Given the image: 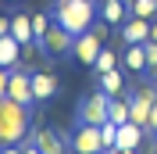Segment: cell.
<instances>
[{
  "mask_svg": "<svg viewBox=\"0 0 157 154\" xmlns=\"http://www.w3.org/2000/svg\"><path fill=\"white\" fill-rule=\"evenodd\" d=\"M54 22L64 25L71 36H82L86 29H93V22H97V7H93V0H57V7H54Z\"/></svg>",
  "mask_w": 157,
  "mask_h": 154,
  "instance_id": "cell-1",
  "label": "cell"
},
{
  "mask_svg": "<svg viewBox=\"0 0 157 154\" xmlns=\"http://www.w3.org/2000/svg\"><path fill=\"white\" fill-rule=\"evenodd\" d=\"M143 136H147V129H143V125L125 122V125H118L114 147H118V151H139V147H143Z\"/></svg>",
  "mask_w": 157,
  "mask_h": 154,
  "instance_id": "cell-9",
  "label": "cell"
},
{
  "mask_svg": "<svg viewBox=\"0 0 157 154\" xmlns=\"http://www.w3.org/2000/svg\"><path fill=\"white\" fill-rule=\"evenodd\" d=\"M107 111H111V97L104 93V90H97V93H89L86 100H82V107H78V122L104 125V122H107Z\"/></svg>",
  "mask_w": 157,
  "mask_h": 154,
  "instance_id": "cell-4",
  "label": "cell"
},
{
  "mask_svg": "<svg viewBox=\"0 0 157 154\" xmlns=\"http://www.w3.org/2000/svg\"><path fill=\"white\" fill-rule=\"evenodd\" d=\"M7 97L11 100H18V104H36V97H32V72L25 68H11V79H7Z\"/></svg>",
  "mask_w": 157,
  "mask_h": 154,
  "instance_id": "cell-7",
  "label": "cell"
},
{
  "mask_svg": "<svg viewBox=\"0 0 157 154\" xmlns=\"http://www.w3.org/2000/svg\"><path fill=\"white\" fill-rule=\"evenodd\" d=\"M104 39H107V22H93V29H86L82 36H75V43H71L75 61L78 65H93L97 54L104 50Z\"/></svg>",
  "mask_w": 157,
  "mask_h": 154,
  "instance_id": "cell-3",
  "label": "cell"
},
{
  "mask_svg": "<svg viewBox=\"0 0 157 154\" xmlns=\"http://www.w3.org/2000/svg\"><path fill=\"white\" fill-rule=\"evenodd\" d=\"M18 61H21V43L14 36H0V68H18Z\"/></svg>",
  "mask_w": 157,
  "mask_h": 154,
  "instance_id": "cell-12",
  "label": "cell"
},
{
  "mask_svg": "<svg viewBox=\"0 0 157 154\" xmlns=\"http://www.w3.org/2000/svg\"><path fill=\"white\" fill-rule=\"evenodd\" d=\"M21 154H43V151H39L36 144H25V147H21Z\"/></svg>",
  "mask_w": 157,
  "mask_h": 154,
  "instance_id": "cell-26",
  "label": "cell"
},
{
  "mask_svg": "<svg viewBox=\"0 0 157 154\" xmlns=\"http://www.w3.org/2000/svg\"><path fill=\"white\" fill-rule=\"evenodd\" d=\"M0 154H21V147L14 144V147H7V151H0Z\"/></svg>",
  "mask_w": 157,
  "mask_h": 154,
  "instance_id": "cell-28",
  "label": "cell"
},
{
  "mask_svg": "<svg viewBox=\"0 0 157 154\" xmlns=\"http://www.w3.org/2000/svg\"><path fill=\"white\" fill-rule=\"evenodd\" d=\"M93 68H97V75H104V72H111V68H118V54H114V50H100L97 61H93Z\"/></svg>",
  "mask_w": 157,
  "mask_h": 154,
  "instance_id": "cell-20",
  "label": "cell"
},
{
  "mask_svg": "<svg viewBox=\"0 0 157 154\" xmlns=\"http://www.w3.org/2000/svg\"><path fill=\"white\" fill-rule=\"evenodd\" d=\"M54 93H57V75H54L50 68L32 72V97H36V104L47 100V97H54Z\"/></svg>",
  "mask_w": 157,
  "mask_h": 154,
  "instance_id": "cell-10",
  "label": "cell"
},
{
  "mask_svg": "<svg viewBox=\"0 0 157 154\" xmlns=\"http://www.w3.org/2000/svg\"><path fill=\"white\" fill-rule=\"evenodd\" d=\"M71 151H75V154H104L100 125H86V122H78L75 136H71Z\"/></svg>",
  "mask_w": 157,
  "mask_h": 154,
  "instance_id": "cell-6",
  "label": "cell"
},
{
  "mask_svg": "<svg viewBox=\"0 0 157 154\" xmlns=\"http://www.w3.org/2000/svg\"><path fill=\"white\" fill-rule=\"evenodd\" d=\"M150 39H154V43H157V18L150 22Z\"/></svg>",
  "mask_w": 157,
  "mask_h": 154,
  "instance_id": "cell-27",
  "label": "cell"
},
{
  "mask_svg": "<svg viewBox=\"0 0 157 154\" xmlns=\"http://www.w3.org/2000/svg\"><path fill=\"white\" fill-rule=\"evenodd\" d=\"M121 65H125L128 72H147V47H143V43H132V47L121 54Z\"/></svg>",
  "mask_w": 157,
  "mask_h": 154,
  "instance_id": "cell-16",
  "label": "cell"
},
{
  "mask_svg": "<svg viewBox=\"0 0 157 154\" xmlns=\"http://www.w3.org/2000/svg\"><path fill=\"white\" fill-rule=\"evenodd\" d=\"M100 90H104L107 97H118L121 90H125V79H121V72H118V68L104 72V75H100Z\"/></svg>",
  "mask_w": 157,
  "mask_h": 154,
  "instance_id": "cell-17",
  "label": "cell"
},
{
  "mask_svg": "<svg viewBox=\"0 0 157 154\" xmlns=\"http://www.w3.org/2000/svg\"><path fill=\"white\" fill-rule=\"evenodd\" d=\"M100 18L107 25H121L128 18V0H104L100 4Z\"/></svg>",
  "mask_w": 157,
  "mask_h": 154,
  "instance_id": "cell-13",
  "label": "cell"
},
{
  "mask_svg": "<svg viewBox=\"0 0 157 154\" xmlns=\"http://www.w3.org/2000/svg\"><path fill=\"white\" fill-rule=\"evenodd\" d=\"M47 29H50L47 14H43V11H36V14H32V36H36V43H39L43 36H47Z\"/></svg>",
  "mask_w": 157,
  "mask_h": 154,
  "instance_id": "cell-21",
  "label": "cell"
},
{
  "mask_svg": "<svg viewBox=\"0 0 157 154\" xmlns=\"http://www.w3.org/2000/svg\"><path fill=\"white\" fill-rule=\"evenodd\" d=\"M11 32V18H0V36H7Z\"/></svg>",
  "mask_w": 157,
  "mask_h": 154,
  "instance_id": "cell-25",
  "label": "cell"
},
{
  "mask_svg": "<svg viewBox=\"0 0 157 154\" xmlns=\"http://www.w3.org/2000/svg\"><path fill=\"white\" fill-rule=\"evenodd\" d=\"M154 140H157V133H154Z\"/></svg>",
  "mask_w": 157,
  "mask_h": 154,
  "instance_id": "cell-32",
  "label": "cell"
},
{
  "mask_svg": "<svg viewBox=\"0 0 157 154\" xmlns=\"http://www.w3.org/2000/svg\"><path fill=\"white\" fill-rule=\"evenodd\" d=\"M71 43H75V36H71L64 25H57V22H50V29H47V36L39 39V47L47 50L50 58H64L71 50Z\"/></svg>",
  "mask_w": 157,
  "mask_h": 154,
  "instance_id": "cell-5",
  "label": "cell"
},
{
  "mask_svg": "<svg viewBox=\"0 0 157 154\" xmlns=\"http://www.w3.org/2000/svg\"><path fill=\"white\" fill-rule=\"evenodd\" d=\"M7 4H18V0H7Z\"/></svg>",
  "mask_w": 157,
  "mask_h": 154,
  "instance_id": "cell-30",
  "label": "cell"
},
{
  "mask_svg": "<svg viewBox=\"0 0 157 154\" xmlns=\"http://www.w3.org/2000/svg\"><path fill=\"white\" fill-rule=\"evenodd\" d=\"M0 107H4V97H0Z\"/></svg>",
  "mask_w": 157,
  "mask_h": 154,
  "instance_id": "cell-31",
  "label": "cell"
},
{
  "mask_svg": "<svg viewBox=\"0 0 157 154\" xmlns=\"http://www.w3.org/2000/svg\"><path fill=\"white\" fill-rule=\"evenodd\" d=\"M32 144L43 154H64V140H61V133H54V129H39V133L32 136Z\"/></svg>",
  "mask_w": 157,
  "mask_h": 154,
  "instance_id": "cell-14",
  "label": "cell"
},
{
  "mask_svg": "<svg viewBox=\"0 0 157 154\" xmlns=\"http://www.w3.org/2000/svg\"><path fill=\"white\" fill-rule=\"evenodd\" d=\"M7 79H11V68H0V97H7Z\"/></svg>",
  "mask_w": 157,
  "mask_h": 154,
  "instance_id": "cell-23",
  "label": "cell"
},
{
  "mask_svg": "<svg viewBox=\"0 0 157 154\" xmlns=\"http://www.w3.org/2000/svg\"><path fill=\"white\" fill-rule=\"evenodd\" d=\"M107 154H139V151H118V147H114V151H107Z\"/></svg>",
  "mask_w": 157,
  "mask_h": 154,
  "instance_id": "cell-29",
  "label": "cell"
},
{
  "mask_svg": "<svg viewBox=\"0 0 157 154\" xmlns=\"http://www.w3.org/2000/svg\"><path fill=\"white\" fill-rule=\"evenodd\" d=\"M147 133H157V104L150 107V125H147Z\"/></svg>",
  "mask_w": 157,
  "mask_h": 154,
  "instance_id": "cell-24",
  "label": "cell"
},
{
  "mask_svg": "<svg viewBox=\"0 0 157 154\" xmlns=\"http://www.w3.org/2000/svg\"><path fill=\"white\" fill-rule=\"evenodd\" d=\"M11 36L18 39L21 47L25 43H36V36H32V14H14L11 18Z\"/></svg>",
  "mask_w": 157,
  "mask_h": 154,
  "instance_id": "cell-15",
  "label": "cell"
},
{
  "mask_svg": "<svg viewBox=\"0 0 157 154\" xmlns=\"http://www.w3.org/2000/svg\"><path fill=\"white\" fill-rule=\"evenodd\" d=\"M143 47H147V72L157 79V43H154V39H147Z\"/></svg>",
  "mask_w": 157,
  "mask_h": 154,
  "instance_id": "cell-22",
  "label": "cell"
},
{
  "mask_svg": "<svg viewBox=\"0 0 157 154\" xmlns=\"http://www.w3.org/2000/svg\"><path fill=\"white\" fill-rule=\"evenodd\" d=\"M128 14H136V18H157V0H128Z\"/></svg>",
  "mask_w": 157,
  "mask_h": 154,
  "instance_id": "cell-18",
  "label": "cell"
},
{
  "mask_svg": "<svg viewBox=\"0 0 157 154\" xmlns=\"http://www.w3.org/2000/svg\"><path fill=\"white\" fill-rule=\"evenodd\" d=\"M29 133V104H18L4 97V107H0V144L14 147L21 144V136Z\"/></svg>",
  "mask_w": 157,
  "mask_h": 154,
  "instance_id": "cell-2",
  "label": "cell"
},
{
  "mask_svg": "<svg viewBox=\"0 0 157 154\" xmlns=\"http://www.w3.org/2000/svg\"><path fill=\"white\" fill-rule=\"evenodd\" d=\"M157 100H147L143 93H136L132 100H128V122H136V125H143L147 129L150 125V107H154Z\"/></svg>",
  "mask_w": 157,
  "mask_h": 154,
  "instance_id": "cell-11",
  "label": "cell"
},
{
  "mask_svg": "<svg viewBox=\"0 0 157 154\" xmlns=\"http://www.w3.org/2000/svg\"><path fill=\"white\" fill-rule=\"evenodd\" d=\"M121 39H125V47H132V43H147V39H150V18L128 14V18L121 22Z\"/></svg>",
  "mask_w": 157,
  "mask_h": 154,
  "instance_id": "cell-8",
  "label": "cell"
},
{
  "mask_svg": "<svg viewBox=\"0 0 157 154\" xmlns=\"http://www.w3.org/2000/svg\"><path fill=\"white\" fill-rule=\"evenodd\" d=\"M107 122H114V125H125V122H128V100H118V97H111Z\"/></svg>",
  "mask_w": 157,
  "mask_h": 154,
  "instance_id": "cell-19",
  "label": "cell"
}]
</instances>
